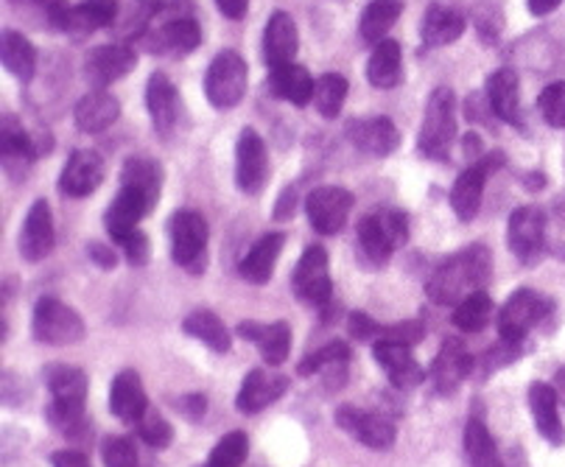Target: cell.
<instances>
[{"mask_svg": "<svg viewBox=\"0 0 565 467\" xmlns=\"http://www.w3.org/2000/svg\"><path fill=\"white\" fill-rule=\"evenodd\" d=\"M54 250V216L45 199H36L25 213L23 233H20V255L29 264H40Z\"/></svg>", "mask_w": 565, "mask_h": 467, "instance_id": "cell-19", "label": "cell"}, {"mask_svg": "<svg viewBox=\"0 0 565 467\" xmlns=\"http://www.w3.org/2000/svg\"><path fill=\"white\" fill-rule=\"evenodd\" d=\"M348 361H350L348 344L331 342V344H326V348H319L317 353L306 355V359L300 361V367H297V372H300L302 378L328 375L331 381H333V378L344 381V370H348Z\"/></svg>", "mask_w": 565, "mask_h": 467, "instance_id": "cell-41", "label": "cell"}, {"mask_svg": "<svg viewBox=\"0 0 565 467\" xmlns=\"http://www.w3.org/2000/svg\"><path fill=\"white\" fill-rule=\"evenodd\" d=\"M120 14V0H82L76 7H67L65 34H93L98 29H113Z\"/></svg>", "mask_w": 565, "mask_h": 467, "instance_id": "cell-28", "label": "cell"}, {"mask_svg": "<svg viewBox=\"0 0 565 467\" xmlns=\"http://www.w3.org/2000/svg\"><path fill=\"white\" fill-rule=\"evenodd\" d=\"M373 353L381 370L386 372V378H390L392 386H397V390H415V386H420L426 381V372H423V367L412 355V344L381 339V342H375Z\"/></svg>", "mask_w": 565, "mask_h": 467, "instance_id": "cell-18", "label": "cell"}, {"mask_svg": "<svg viewBox=\"0 0 565 467\" xmlns=\"http://www.w3.org/2000/svg\"><path fill=\"white\" fill-rule=\"evenodd\" d=\"M218 12L227 14L230 20H241L244 14H247L249 9V0H216Z\"/></svg>", "mask_w": 565, "mask_h": 467, "instance_id": "cell-56", "label": "cell"}, {"mask_svg": "<svg viewBox=\"0 0 565 467\" xmlns=\"http://www.w3.org/2000/svg\"><path fill=\"white\" fill-rule=\"evenodd\" d=\"M138 437L143 439L149 448L166 450L174 439V428L169 426V420L157 412H146V417L138 423Z\"/></svg>", "mask_w": 565, "mask_h": 467, "instance_id": "cell-47", "label": "cell"}, {"mask_svg": "<svg viewBox=\"0 0 565 467\" xmlns=\"http://www.w3.org/2000/svg\"><path fill=\"white\" fill-rule=\"evenodd\" d=\"M120 185L138 188L151 202H157L160 191H163V168L157 166L151 157H129L120 168Z\"/></svg>", "mask_w": 565, "mask_h": 467, "instance_id": "cell-42", "label": "cell"}, {"mask_svg": "<svg viewBox=\"0 0 565 467\" xmlns=\"http://www.w3.org/2000/svg\"><path fill=\"white\" fill-rule=\"evenodd\" d=\"M171 258L191 275H202L207 269V238L211 230L202 213L196 210H180L171 216Z\"/></svg>", "mask_w": 565, "mask_h": 467, "instance_id": "cell-5", "label": "cell"}, {"mask_svg": "<svg viewBox=\"0 0 565 467\" xmlns=\"http://www.w3.org/2000/svg\"><path fill=\"white\" fill-rule=\"evenodd\" d=\"M157 202H151L146 193H140L138 188L120 185L118 197L113 199V204L104 213V224H107V233L113 235V241H118L120 235L135 233L138 224L143 222V216H149Z\"/></svg>", "mask_w": 565, "mask_h": 467, "instance_id": "cell-21", "label": "cell"}, {"mask_svg": "<svg viewBox=\"0 0 565 467\" xmlns=\"http://www.w3.org/2000/svg\"><path fill=\"white\" fill-rule=\"evenodd\" d=\"M557 381H559V397H563V401H565V370L559 372V375H557Z\"/></svg>", "mask_w": 565, "mask_h": 467, "instance_id": "cell-59", "label": "cell"}, {"mask_svg": "<svg viewBox=\"0 0 565 467\" xmlns=\"http://www.w3.org/2000/svg\"><path fill=\"white\" fill-rule=\"evenodd\" d=\"M537 107H541V115L546 118L548 126L565 129V82L548 84L541 98H537Z\"/></svg>", "mask_w": 565, "mask_h": 467, "instance_id": "cell-48", "label": "cell"}, {"mask_svg": "<svg viewBox=\"0 0 565 467\" xmlns=\"http://www.w3.org/2000/svg\"><path fill=\"white\" fill-rule=\"evenodd\" d=\"M0 56H3V65L12 76L29 82L36 71V51L23 34L18 31H3L0 36Z\"/></svg>", "mask_w": 565, "mask_h": 467, "instance_id": "cell-43", "label": "cell"}, {"mask_svg": "<svg viewBox=\"0 0 565 467\" xmlns=\"http://www.w3.org/2000/svg\"><path fill=\"white\" fill-rule=\"evenodd\" d=\"M470 372H473V355L465 350V344L459 339H446L439 353L434 355V364L428 375H431V384L437 390V395H454L468 381Z\"/></svg>", "mask_w": 565, "mask_h": 467, "instance_id": "cell-16", "label": "cell"}, {"mask_svg": "<svg viewBox=\"0 0 565 467\" xmlns=\"http://www.w3.org/2000/svg\"><path fill=\"white\" fill-rule=\"evenodd\" d=\"M454 138H457V98H454L451 87H437L426 104L417 149L423 157L446 160Z\"/></svg>", "mask_w": 565, "mask_h": 467, "instance_id": "cell-4", "label": "cell"}, {"mask_svg": "<svg viewBox=\"0 0 565 467\" xmlns=\"http://www.w3.org/2000/svg\"><path fill=\"white\" fill-rule=\"evenodd\" d=\"M291 381L286 375H275V372L266 370H253L244 384H241L238 397H235V406H238L241 414H258L264 412L266 406L280 401L286 392H289Z\"/></svg>", "mask_w": 565, "mask_h": 467, "instance_id": "cell-23", "label": "cell"}, {"mask_svg": "<svg viewBox=\"0 0 565 467\" xmlns=\"http://www.w3.org/2000/svg\"><path fill=\"white\" fill-rule=\"evenodd\" d=\"M31 330H34L36 342L51 344V348H67V344H78L85 339V319L56 297H43L34 308Z\"/></svg>", "mask_w": 565, "mask_h": 467, "instance_id": "cell-6", "label": "cell"}, {"mask_svg": "<svg viewBox=\"0 0 565 467\" xmlns=\"http://www.w3.org/2000/svg\"><path fill=\"white\" fill-rule=\"evenodd\" d=\"M493 314L495 308H493V300H490V294L476 291L470 294L468 300H462L457 308H454L451 319L462 333H481V330L493 322Z\"/></svg>", "mask_w": 565, "mask_h": 467, "instance_id": "cell-44", "label": "cell"}, {"mask_svg": "<svg viewBox=\"0 0 565 467\" xmlns=\"http://www.w3.org/2000/svg\"><path fill=\"white\" fill-rule=\"evenodd\" d=\"M507 241H510V250L515 252L521 264H537L543 258V246H546V213L535 204L518 208L510 216Z\"/></svg>", "mask_w": 565, "mask_h": 467, "instance_id": "cell-11", "label": "cell"}, {"mask_svg": "<svg viewBox=\"0 0 565 467\" xmlns=\"http://www.w3.org/2000/svg\"><path fill=\"white\" fill-rule=\"evenodd\" d=\"M530 408L535 417V428L541 437L552 445H565V428L559 420V395L554 386L548 384H532L530 386Z\"/></svg>", "mask_w": 565, "mask_h": 467, "instance_id": "cell-29", "label": "cell"}, {"mask_svg": "<svg viewBox=\"0 0 565 467\" xmlns=\"http://www.w3.org/2000/svg\"><path fill=\"white\" fill-rule=\"evenodd\" d=\"M526 3H530V12L532 14L543 18V14L554 12V9H557L559 3H563V0H526Z\"/></svg>", "mask_w": 565, "mask_h": 467, "instance_id": "cell-58", "label": "cell"}, {"mask_svg": "<svg viewBox=\"0 0 565 467\" xmlns=\"http://www.w3.org/2000/svg\"><path fill=\"white\" fill-rule=\"evenodd\" d=\"M367 78L379 91H392L403 78L401 45L395 40H381L367 62Z\"/></svg>", "mask_w": 565, "mask_h": 467, "instance_id": "cell-34", "label": "cell"}, {"mask_svg": "<svg viewBox=\"0 0 565 467\" xmlns=\"http://www.w3.org/2000/svg\"><path fill=\"white\" fill-rule=\"evenodd\" d=\"M146 107H149L157 135L169 138L177 129V120H180V96H177V87L166 73H151L149 87H146Z\"/></svg>", "mask_w": 565, "mask_h": 467, "instance_id": "cell-25", "label": "cell"}, {"mask_svg": "<svg viewBox=\"0 0 565 467\" xmlns=\"http://www.w3.org/2000/svg\"><path fill=\"white\" fill-rule=\"evenodd\" d=\"M269 91L271 96L282 98V102H291L297 107H306L308 102H313V91H317V82L311 78V73L306 67L295 65H277L269 73Z\"/></svg>", "mask_w": 565, "mask_h": 467, "instance_id": "cell-32", "label": "cell"}, {"mask_svg": "<svg viewBox=\"0 0 565 467\" xmlns=\"http://www.w3.org/2000/svg\"><path fill=\"white\" fill-rule=\"evenodd\" d=\"M426 336V328L423 322H397V325H381L379 339H390V342H403V344H417Z\"/></svg>", "mask_w": 565, "mask_h": 467, "instance_id": "cell-50", "label": "cell"}, {"mask_svg": "<svg viewBox=\"0 0 565 467\" xmlns=\"http://www.w3.org/2000/svg\"><path fill=\"white\" fill-rule=\"evenodd\" d=\"M104 182V160L90 149H78L67 157L60 177V191L65 197L82 199L98 191Z\"/></svg>", "mask_w": 565, "mask_h": 467, "instance_id": "cell-20", "label": "cell"}, {"mask_svg": "<svg viewBox=\"0 0 565 467\" xmlns=\"http://www.w3.org/2000/svg\"><path fill=\"white\" fill-rule=\"evenodd\" d=\"M348 330H350V336H353V339H359V342H370V339H379L381 325L375 322L370 314L355 311V314H350Z\"/></svg>", "mask_w": 565, "mask_h": 467, "instance_id": "cell-52", "label": "cell"}, {"mask_svg": "<svg viewBox=\"0 0 565 467\" xmlns=\"http://www.w3.org/2000/svg\"><path fill=\"white\" fill-rule=\"evenodd\" d=\"M403 14V0H373L364 14H361V40L370 42V45H379L381 40H386V31L397 23V18Z\"/></svg>", "mask_w": 565, "mask_h": 467, "instance_id": "cell-40", "label": "cell"}, {"mask_svg": "<svg viewBox=\"0 0 565 467\" xmlns=\"http://www.w3.org/2000/svg\"><path fill=\"white\" fill-rule=\"evenodd\" d=\"M118 115L120 102L107 91L87 93V96L76 104V109H73V120H76L78 129L87 135H98L104 132V129H109V126L118 120Z\"/></svg>", "mask_w": 565, "mask_h": 467, "instance_id": "cell-30", "label": "cell"}, {"mask_svg": "<svg viewBox=\"0 0 565 467\" xmlns=\"http://www.w3.org/2000/svg\"><path fill=\"white\" fill-rule=\"evenodd\" d=\"M87 252H90V258H93V264L96 266H102V269H113L115 266V252H113V246H104V244H90L87 246Z\"/></svg>", "mask_w": 565, "mask_h": 467, "instance_id": "cell-55", "label": "cell"}, {"mask_svg": "<svg viewBox=\"0 0 565 467\" xmlns=\"http://www.w3.org/2000/svg\"><path fill=\"white\" fill-rule=\"evenodd\" d=\"M205 467H211V465H205Z\"/></svg>", "mask_w": 565, "mask_h": 467, "instance_id": "cell-60", "label": "cell"}, {"mask_svg": "<svg viewBox=\"0 0 565 467\" xmlns=\"http://www.w3.org/2000/svg\"><path fill=\"white\" fill-rule=\"evenodd\" d=\"M291 288H295V294L306 306L328 308L333 297V280L331 272H328L326 246H306L302 258L295 266V275H291Z\"/></svg>", "mask_w": 565, "mask_h": 467, "instance_id": "cell-9", "label": "cell"}, {"mask_svg": "<svg viewBox=\"0 0 565 467\" xmlns=\"http://www.w3.org/2000/svg\"><path fill=\"white\" fill-rule=\"evenodd\" d=\"M465 31V18L457 12V9H448V7H434L426 9L423 14V23H420V36H423V45L428 49H443V45H451L462 36Z\"/></svg>", "mask_w": 565, "mask_h": 467, "instance_id": "cell-33", "label": "cell"}, {"mask_svg": "<svg viewBox=\"0 0 565 467\" xmlns=\"http://www.w3.org/2000/svg\"><path fill=\"white\" fill-rule=\"evenodd\" d=\"M40 149L31 140V135H25L23 126L7 115L3 126H0V157H3V166H7L9 174H14V166H29L36 160Z\"/></svg>", "mask_w": 565, "mask_h": 467, "instance_id": "cell-37", "label": "cell"}, {"mask_svg": "<svg viewBox=\"0 0 565 467\" xmlns=\"http://www.w3.org/2000/svg\"><path fill=\"white\" fill-rule=\"evenodd\" d=\"M488 104L501 120L518 124L521 118V93H518V76L510 67H501L488 78Z\"/></svg>", "mask_w": 565, "mask_h": 467, "instance_id": "cell-36", "label": "cell"}, {"mask_svg": "<svg viewBox=\"0 0 565 467\" xmlns=\"http://www.w3.org/2000/svg\"><path fill=\"white\" fill-rule=\"evenodd\" d=\"M249 454V439L244 432H230L227 437H222L213 448L207 465L211 467H241L247 461Z\"/></svg>", "mask_w": 565, "mask_h": 467, "instance_id": "cell-46", "label": "cell"}, {"mask_svg": "<svg viewBox=\"0 0 565 467\" xmlns=\"http://www.w3.org/2000/svg\"><path fill=\"white\" fill-rule=\"evenodd\" d=\"M333 420H337V426L344 434L359 439L361 445H367L370 450H390L397 439V432L390 420L381 417V414L364 412V408L339 406Z\"/></svg>", "mask_w": 565, "mask_h": 467, "instance_id": "cell-13", "label": "cell"}, {"mask_svg": "<svg viewBox=\"0 0 565 467\" xmlns=\"http://www.w3.org/2000/svg\"><path fill=\"white\" fill-rule=\"evenodd\" d=\"M182 330L188 336H193V339H199L202 344H207L213 353H230V348H233V336H230L227 325L213 311L188 314L185 322H182Z\"/></svg>", "mask_w": 565, "mask_h": 467, "instance_id": "cell-38", "label": "cell"}, {"mask_svg": "<svg viewBox=\"0 0 565 467\" xmlns=\"http://www.w3.org/2000/svg\"><path fill=\"white\" fill-rule=\"evenodd\" d=\"M163 9V0H120V14L113 25L115 34L120 40H138L149 31V25L154 23L157 14Z\"/></svg>", "mask_w": 565, "mask_h": 467, "instance_id": "cell-35", "label": "cell"}, {"mask_svg": "<svg viewBox=\"0 0 565 467\" xmlns=\"http://www.w3.org/2000/svg\"><path fill=\"white\" fill-rule=\"evenodd\" d=\"M359 250L370 266H384L392 252L409 238V219L395 208H381L359 222Z\"/></svg>", "mask_w": 565, "mask_h": 467, "instance_id": "cell-3", "label": "cell"}, {"mask_svg": "<svg viewBox=\"0 0 565 467\" xmlns=\"http://www.w3.org/2000/svg\"><path fill=\"white\" fill-rule=\"evenodd\" d=\"M104 467H140L135 443L127 437H107L102 443Z\"/></svg>", "mask_w": 565, "mask_h": 467, "instance_id": "cell-49", "label": "cell"}, {"mask_svg": "<svg viewBox=\"0 0 565 467\" xmlns=\"http://www.w3.org/2000/svg\"><path fill=\"white\" fill-rule=\"evenodd\" d=\"M348 78L339 73H326L317 78V91H313V107L322 118H337L348 98Z\"/></svg>", "mask_w": 565, "mask_h": 467, "instance_id": "cell-45", "label": "cell"}, {"mask_svg": "<svg viewBox=\"0 0 565 467\" xmlns=\"http://www.w3.org/2000/svg\"><path fill=\"white\" fill-rule=\"evenodd\" d=\"M247 62L235 51H222L211 62L205 76V96L216 109H230L247 93Z\"/></svg>", "mask_w": 565, "mask_h": 467, "instance_id": "cell-8", "label": "cell"}, {"mask_svg": "<svg viewBox=\"0 0 565 467\" xmlns=\"http://www.w3.org/2000/svg\"><path fill=\"white\" fill-rule=\"evenodd\" d=\"M238 336L241 339H247V342L258 344L260 355H264L266 364L280 367L282 361L289 359L291 353V328L289 322H241L238 325Z\"/></svg>", "mask_w": 565, "mask_h": 467, "instance_id": "cell-26", "label": "cell"}, {"mask_svg": "<svg viewBox=\"0 0 565 467\" xmlns=\"http://www.w3.org/2000/svg\"><path fill=\"white\" fill-rule=\"evenodd\" d=\"M295 199H297L295 188H286V191H282V197L277 199L275 219H291V216H295V208H297Z\"/></svg>", "mask_w": 565, "mask_h": 467, "instance_id": "cell-57", "label": "cell"}, {"mask_svg": "<svg viewBox=\"0 0 565 467\" xmlns=\"http://www.w3.org/2000/svg\"><path fill=\"white\" fill-rule=\"evenodd\" d=\"M297 49H300V34H297L295 18L286 12L271 14L264 29V60L269 62V67L295 62Z\"/></svg>", "mask_w": 565, "mask_h": 467, "instance_id": "cell-27", "label": "cell"}, {"mask_svg": "<svg viewBox=\"0 0 565 467\" xmlns=\"http://www.w3.org/2000/svg\"><path fill=\"white\" fill-rule=\"evenodd\" d=\"M552 314V300L535 288H518L499 314V333L507 342H523L535 325Z\"/></svg>", "mask_w": 565, "mask_h": 467, "instance_id": "cell-7", "label": "cell"}, {"mask_svg": "<svg viewBox=\"0 0 565 467\" xmlns=\"http://www.w3.org/2000/svg\"><path fill=\"white\" fill-rule=\"evenodd\" d=\"M115 244L124 250V255H127V261L132 266H146V261H149V238H146L140 230H135V233H127L120 235Z\"/></svg>", "mask_w": 565, "mask_h": 467, "instance_id": "cell-51", "label": "cell"}, {"mask_svg": "<svg viewBox=\"0 0 565 467\" xmlns=\"http://www.w3.org/2000/svg\"><path fill=\"white\" fill-rule=\"evenodd\" d=\"M282 244H286V235L282 233H269V235H264V238L255 241V244L249 246L247 255H244V261L238 264L241 277L249 283H255V286H264V283H269L277 258H280Z\"/></svg>", "mask_w": 565, "mask_h": 467, "instance_id": "cell-31", "label": "cell"}, {"mask_svg": "<svg viewBox=\"0 0 565 467\" xmlns=\"http://www.w3.org/2000/svg\"><path fill=\"white\" fill-rule=\"evenodd\" d=\"M269 177V157L264 138L255 129H244L235 144V182L244 193H260Z\"/></svg>", "mask_w": 565, "mask_h": 467, "instance_id": "cell-14", "label": "cell"}, {"mask_svg": "<svg viewBox=\"0 0 565 467\" xmlns=\"http://www.w3.org/2000/svg\"><path fill=\"white\" fill-rule=\"evenodd\" d=\"M177 412L185 414L188 420H202L207 412V397L205 395H185L177 401Z\"/></svg>", "mask_w": 565, "mask_h": 467, "instance_id": "cell-53", "label": "cell"}, {"mask_svg": "<svg viewBox=\"0 0 565 467\" xmlns=\"http://www.w3.org/2000/svg\"><path fill=\"white\" fill-rule=\"evenodd\" d=\"M353 210V193L339 185L313 188L306 199V213L319 235H337L348 224Z\"/></svg>", "mask_w": 565, "mask_h": 467, "instance_id": "cell-12", "label": "cell"}, {"mask_svg": "<svg viewBox=\"0 0 565 467\" xmlns=\"http://www.w3.org/2000/svg\"><path fill=\"white\" fill-rule=\"evenodd\" d=\"M465 456H468L470 467H507L481 417H470L465 426Z\"/></svg>", "mask_w": 565, "mask_h": 467, "instance_id": "cell-39", "label": "cell"}, {"mask_svg": "<svg viewBox=\"0 0 565 467\" xmlns=\"http://www.w3.org/2000/svg\"><path fill=\"white\" fill-rule=\"evenodd\" d=\"M199 42H202V31H199L196 20L191 14L188 18L169 14L166 23H160L151 34H146L149 51L160 56H185L191 51H196Z\"/></svg>", "mask_w": 565, "mask_h": 467, "instance_id": "cell-17", "label": "cell"}, {"mask_svg": "<svg viewBox=\"0 0 565 467\" xmlns=\"http://www.w3.org/2000/svg\"><path fill=\"white\" fill-rule=\"evenodd\" d=\"M109 412L129 426H138L149 412V397H146L143 381L135 370H124L115 375L109 386Z\"/></svg>", "mask_w": 565, "mask_h": 467, "instance_id": "cell-22", "label": "cell"}, {"mask_svg": "<svg viewBox=\"0 0 565 467\" xmlns=\"http://www.w3.org/2000/svg\"><path fill=\"white\" fill-rule=\"evenodd\" d=\"M350 144L359 151L370 157H386L397 149L401 144V135H397V126L390 118H359L350 120L348 129H344Z\"/></svg>", "mask_w": 565, "mask_h": 467, "instance_id": "cell-24", "label": "cell"}, {"mask_svg": "<svg viewBox=\"0 0 565 467\" xmlns=\"http://www.w3.org/2000/svg\"><path fill=\"white\" fill-rule=\"evenodd\" d=\"M501 166H504V151H490V155L476 157L462 174H459L451 191V208L459 216V222L476 219V213L481 208V197H484V185H488V177L495 174Z\"/></svg>", "mask_w": 565, "mask_h": 467, "instance_id": "cell-10", "label": "cell"}, {"mask_svg": "<svg viewBox=\"0 0 565 467\" xmlns=\"http://www.w3.org/2000/svg\"><path fill=\"white\" fill-rule=\"evenodd\" d=\"M490 280H493V255L484 244H470L434 269L426 283V294L437 306H459L470 294L484 291Z\"/></svg>", "mask_w": 565, "mask_h": 467, "instance_id": "cell-1", "label": "cell"}, {"mask_svg": "<svg viewBox=\"0 0 565 467\" xmlns=\"http://www.w3.org/2000/svg\"><path fill=\"white\" fill-rule=\"evenodd\" d=\"M51 465L54 467H90V459H87L82 450H56L54 456H51Z\"/></svg>", "mask_w": 565, "mask_h": 467, "instance_id": "cell-54", "label": "cell"}, {"mask_svg": "<svg viewBox=\"0 0 565 467\" xmlns=\"http://www.w3.org/2000/svg\"><path fill=\"white\" fill-rule=\"evenodd\" d=\"M45 384L51 390L49 420L56 432L76 437L87 426L85 401H87V375L78 367L54 364L45 370Z\"/></svg>", "mask_w": 565, "mask_h": 467, "instance_id": "cell-2", "label": "cell"}, {"mask_svg": "<svg viewBox=\"0 0 565 467\" xmlns=\"http://www.w3.org/2000/svg\"><path fill=\"white\" fill-rule=\"evenodd\" d=\"M138 62V54L129 49L127 42H115V45H102L93 49L85 60V76L96 91H107L109 84L127 76Z\"/></svg>", "mask_w": 565, "mask_h": 467, "instance_id": "cell-15", "label": "cell"}]
</instances>
